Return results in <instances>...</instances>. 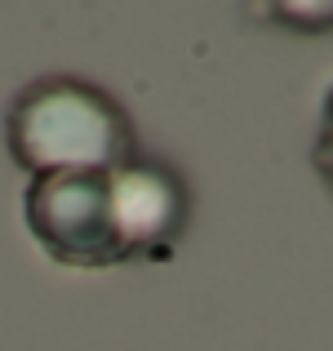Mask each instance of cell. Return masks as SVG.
<instances>
[{"instance_id":"cell-2","label":"cell","mask_w":333,"mask_h":351,"mask_svg":"<svg viewBox=\"0 0 333 351\" xmlns=\"http://www.w3.org/2000/svg\"><path fill=\"white\" fill-rule=\"evenodd\" d=\"M32 240L62 267L98 271L125 263L111 205V173H45L23 191Z\"/></svg>"},{"instance_id":"cell-3","label":"cell","mask_w":333,"mask_h":351,"mask_svg":"<svg viewBox=\"0 0 333 351\" xmlns=\"http://www.w3.org/2000/svg\"><path fill=\"white\" fill-rule=\"evenodd\" d=\"M111 205H116V227H120V249L125 263L134 258H169L187 232L191 200L182 178L160 160L134 156L129 165L111 169Z\"/></svg>"},{"instance_id":"cell-4","label":"cell","mask_w":333,"mask_h":351,"mask_svg":"<svg viewBox=\"0 0 333 351\" xmlns=\"http://www.w3.org/2000/svg\"><path fill=\"white\" fill-rule=\"evenodd\" d=\"M262 23L293 36H329L333 32V0H249Z\"/></svg>"},{"instance_id":"cell-1","label":"cell","mask_w":333,"mask_h":351,"mask_svg":"<svg viewBox=\"0 0 333 351\" xmlns=\"http://www.w3.org/2000/svg\"><path fill=\"white\" fill-rule=\"evenodd\" d=\"M5 143L18 169L45 173H111L138 156L125 107L80 76H40L9 103Z\"/></svg>"},{"instance_id":"cell-5","label":"cell","mask_w":333,"mask_h":351,"mask_svg":"<svg viewBox=\"0 0 333 351\" xmlns=\"http://www.w3.org/2000/svg\"><path fill=\"white\" fill-rule=\"evenodd\" d=\"M311 160H316V173L333 187V89L325 94V103H320V129H316Z\"/></svg>"}]
</instances>
